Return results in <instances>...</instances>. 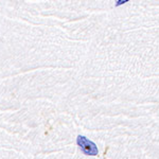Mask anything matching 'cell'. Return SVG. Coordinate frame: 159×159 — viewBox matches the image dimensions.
<instances>
[{
	"label": "cell",
	"instance_id": "cell-1",
	"mask_svg": "<svg viewBox=\"0 0 159 159\" xmlns=\"http://www.w3.org/2000/svg\"><path fill=\"white\" fill-rule=\"evenodd\" d=\"M76 143H78L79 148H81V151L87 156H98L99 155V150L98 147L94 142H92L91 140L87 139L85 136L79 135L76 138Z\"/></svg>",
	"mask_w": 159,
	"mask_h": 159
},
{
	"label": "cell",
	"instance_id": "cell-2",
	"mask_svg": "<svg viewBox=\"0 0 159 159\" xmlns=\"http://www.w3.org/2000/svg\"><path fill=\"white\" fill-rule=\"evenodd\" d=\"M129 0H118V1L116 2V4H115V7H120L122 6V4L126 3V2H129Z\"/></svg>",
	"mask_w": 159,
	"mask_h": 159
}]
</instances>
